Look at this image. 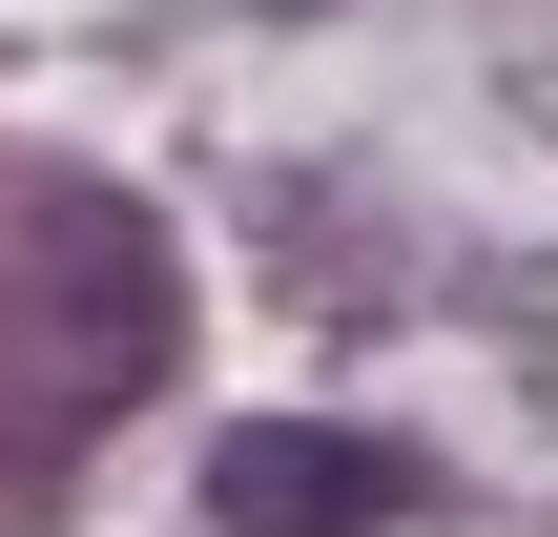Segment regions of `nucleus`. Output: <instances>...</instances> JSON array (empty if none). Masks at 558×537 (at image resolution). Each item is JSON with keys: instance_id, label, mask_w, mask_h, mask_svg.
I'll use <instances>...</instances> for the list:
<instances>
[{"instance_id": "f257e3e1", "label": "nucleus", "mask_w": 558, "mask_h": 537, "mask_svg": "<svg viewBox=\"0 0 558 537\" xmlns=\"http://www.w3.org/2000/svg\"><path fill=\"white\" fill-rule=\"evenodd\" d=\"M166 352H186V269H166V228H145L124 186H41V207L0 228V476L41 497Z\"/></svg>"}, {"instance_id": "f03ea898", "label": "nucleus", "mask_w": 558, "mask_h": 537, "mask_svg": "<svg viewBox=\"0 0 558 537\" xmlns=\"http://www.w3.org/2000/svg\"><path fill=\"white\" fill-rule=\"evenodd\" d=\"M207 517L228 537H393V517H435V455L414 435H331V414H248L207 455Z\"/></svg>"}]
</instances>
